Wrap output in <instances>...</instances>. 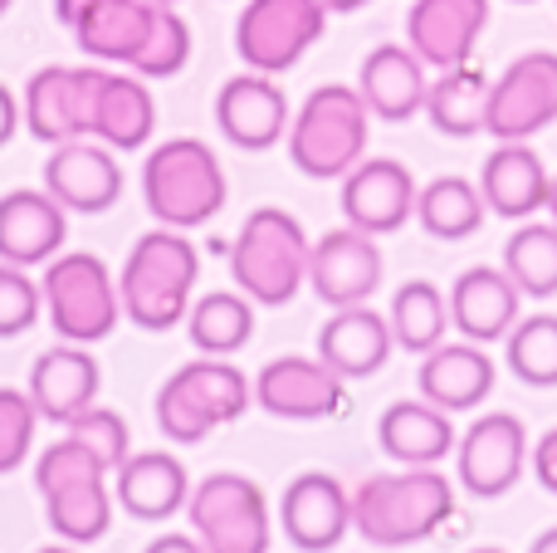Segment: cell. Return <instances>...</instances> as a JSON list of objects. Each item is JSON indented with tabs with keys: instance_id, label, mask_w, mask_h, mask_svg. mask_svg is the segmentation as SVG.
Listing matches in <instances>:
<instances>
[{
	"instance_id": "cell-51",
	"label": "cell",
	"mask_w": 557,
	"mask_h": 553,
	"mask_svg": "<svg viewBox=\"0 0 557 553\" xmlns=\"http://www.w3.org/2000/svg\"><path fill=\"white\" fill-rule=\"evenodd\" d=\"M152 5H176V0H152Z\"/></svg>"
},
{
	"instance_id": "cell-20",
	"label": "cell",
	"mask_w": 557,
	"mask_h": 553,
	"mask_svg": "<svg viewBox=\"0 0 557 553\" xmlns=\"http://www.w3.org/2000/svg\"><path fill=\"white\" fill-rule=\"evenodd\" d=\"M69 241V211L45 186H15L0 196V260L35 270L49 265Z\"/></svg>"
},
{
	"instance_id": "cell-50",
	"label": "cell",
	"mask_w": 557,
	"mask_h": 553,
	"mask_svg": "<svg viewBox=\"0 0 557 553\" xmlns=\"http://www.w3.org/2000/svg\"><path fill=\"white\" fill-rule=\"evenodd\" d=\"M10 5H15V0H0V15H5V10H10Z\"/></svg>"
},
{
	"instance_id": "cell-47",
	"label": "cell",
	"mask_w": 557,
	"mask_h": 553,
	"mask_svg": "<svg viewBox=\"0 0 557 553\" xmlns=\"http://www.w3.org/2000/svg\"><path fill=\"white\" fill-rule=\"evenodd\" d=\"M35 553H78V544H45V549H35Z\"/></svg>"
},
{
	"instance_id": "cell-34",
	"label": "cell",
	"mask_w": 557,
	"mask_h": 553,
	"mask_svg": "<svg viewBox=\"0 0 557 553\" xmlns=\"http://www.w3.org/2000/svg\"><path fill=\"white\" fill-rule=\"evenodd\" d=\"M386 323H392L396 348L425 358L431 348L445 343V329H450V294H441L431 280H406L401 290L392 294Z\"/></svg>"
},
{
	"instance_id": "cell-39",
	"label": "cell",
	"mask_w": 557,
	"mask_h": 553,
	"mask_svg": "<svg viewBox=\"0 0 557 553\" xmlns=\"http://www.w3.org/2000/svg\"><path fill=\"white\" fill-rule=\"evenodd\" d=\"M35 427H39V411L29 402V392L0 388V476H10V470H20L29 460Z\"/></svg>"
},
{
	"instance_id": "cell-26",
	"label": "cell",
	"mask_w": 557,
	"mask_h": 553,
	"mask_svg": "<svg viewBox=\"0 0 557 553\" xmlns=\"http://www.w3.org/2000/svg\"><path fill=\"white\" fill-rule=\"evenodd\" d=\"M416 388L425 402H435L441 411H474L494 392V358L484 353V343H441L421 358Z\"/></svg>"
},
{
	"instance_id": "cell-37",
	"label": "cell",
	"mask_w": 557,
	"mask_h": 553,
	"mask_svg": "<svg viewBox=\"0 0 557 553\" xmlns=\"http://www.w3.org/2000/svg\"><path fill=\"white\" fill-rule=\"evenodd\" d=\"M509 372L529 388H557V314H529L504 339Z\"/></svg>"
},
{
	"instance_id": "cell-11",
	"label": "cell",
	"mask_w": 557,
	"mask_h": 553,
	"mask_svg": "<svg viewBox=\"0 0 557 553\" xmlns=\"http://www.w3.org/2000/svg\"><path fill=\"white\" fill-rule=\"evenodd\" d=\"M98 84H103V69L84 64H45L29 74L25 98H20V113H25L29 137L59 147L74 143V137L94 133V103H98Z\"/></svg>"
},
{
	"instance_id": "cell-40",
	"label": "cell",
	"mask_w": 557,
	"mask_h": 553,
	"mask_svg": "<svg viewBox=\"0 0 557 553\" xmlns=\"http://www.w3.org/2000/svg\"><path fill=\"white\" fill-rule=\"evenodd\" d=\"M45 314V294L20 265L0 260V339H20L35 329V319Z\"/></svg>"
},
{
	"instance_id": "cell-4",
	"label": "cell",
	"mask_w": 557,
	"mask_h": 553,
	"mask_svg": "<svg viewBox=\"0 0 557 553\" xmlns=\"http://www.w3.org/2000/svg\"><path fill=\"white\" fill-rule=\"evenodd\" d=\"M308 255H313V245H308L298 216L284 206H260V211L245 216L240 235L231 245L235 290L250 294L264 309H284L308 284Z\"/></svg>"
},
{
	"instance_id": "cell-30",
	"label": "cell",
	"mask_w": 557,
	"mask_h": 553,
	"mask_svg": "<svg viewBox=\"0 0 557 553\" xmlns=\"http://www.w3.org/2000/svg\"><path fill=\"white\" fill-rule=\"evenodd\" d=\"M152 127H157V103L147 78L103 69L98 103H94V133L88 137H98L113 152H137V147L152 143Z\"/></svg>"
},
{
	"instance_id": "cell-25",
	"label": "cell",
	"mask_w": 557,
	"mask_h": 553,
	"mask_svg": "<svg viewBox=\"0 0 557 553\" xmlns=\"http://www.w3.org/2000/svg\"><path fill=\"white\" fill-rule=\"evenodd\" d=\"M548 167L533 152L529 143H499L490 157H484L480 172V192L484 206L504 221H533L539 211H548Z\"/></svg>"
},
{
	"instance_id": "cell-41",
	"label": "cell",
	"mask_w": 557,
	"mask_h": 553,
	"mask_svg": "<svg viewBox=\"0 0 557 553\" xmlns=\"http://www.w3.org/2000/svg\"><path fill=\"white\" fill-rule=\"evenodd\" d=\"M533 476H539V486L548 490V495H557V427L548 431V437L539 441V446H533Z\"/></svg>"
},
{
	"instance_id": "cell-8",
	"label": "cell",
	"mask_w": 557,
	"mask_h": 553,
	"mask_svg": "<svg viewBox=\"0 0 557 553\" xmlns=\"http://www.w3.org/2000/svg\"><path fill=\"white\" fill-rule=\"evenodd\" d=\"M186 509L206 553H270V500L250 476H206L186 495Z\"/></svg>"
},
{
	"instance_id": "cell-5",
	"label": "cell",
	"mask_w": 557,
	"mask_h": 553,
	"mask_svg": "<svg viewBox=\"0 0 557 553\" xmlns=\"http://www.w3.org/2000/svg\"><path fill=\"white\" fill-rule=\"evenodd\" d=\"M372 108L347 84H318L288 123V157L313 182H343L367 157Z\"/></svg>"
},
{
	"instance_id": "cell-3",
	"label": "cell",
	"mask_w": 557,
	"mask_h": 553,
	"mask_svg": "<svg viewBox=\"0 0 557 553\" xmlns=\"http://www.w3.org/2000/svg\"><path fill=\"white\" fill-rule=\"evenodd\" d=\"M225 167L201 137H172L143 162V201L166 231H196L225 211Z\"/></svg>"
},
{
	"instance_id": "cell-17",
	"label": "cell",
	"mask_w": 557,
	"mask_h": 553,
	"mask_svg": "<svg viewBox=\"0 0 557 553\" xmlns=\"http://www.w3.org/2000/svg\"><path fill=\"white\" fill-rule=\"evenodd\" d=\"M416 176L396 157H362L343 176V216L367 235H392L416 216Z\"/></svg>"
},
{
	"instance_id": "cell-44",
	"label": "cell",
	"mask_w": 557,
	"mask_h": 553,
	"mask_svg": "<svg viewBox=\"0 0 557 553\" xmlns=\"http://www.w3.org/2000/svg\"><path fill=\"white\" fill-rule=\"evenodd\" d=\"M98 0H54V15H59V25L64 29H74V20L84 15V10H94Z\"/></svg>"
},
{
	"instance_id": "cell-21",
	"label": "cell",
	"mask_w": 557,
	"mask_h": 553,
	"mask_svg": "<svg viewBox=\"0 0 557 553\" xmlns=\"http://www.w3.org/2000/svg\"><path fill=\"white\" fill-rule=\"evenodd\" d=\"M98 382H103V372H98V358L84 343H54L35 358L25 392L35 402L39 421L64 427V421H74L78 411H88L98 402Z\"/></svg>"
},
{
	"instance_id": "cell-29",
	"label": "cell",
	"mask_w": 557,
	"mask_h": 553,
	"mask_svg": "<svg viewBox=\"0 0 557 553\" xmlns=\"http://www.w3.org/2000/svg\"><path fill=\"white\" fill-rule=\"evenodd\" d=\"M376 441L392 460L401 466H441L455 451V421L450 411H441L435 402H392L376 421Z\"/></svg>"
},
{
	"instance_id": "cell-13",
	"label": "cell",
	"mask_w": 557,
	"mask_h": 553,
	"mask_svg": "<svg viewBox=\"0 0 557 553\" xmlns=\"http://www.w3.org/2000/svg\"><path fill=\"white\" fill-rule=\"evenodd\" d=\"M347 402V388L323 358H270L255 378V407L278 421H327Z\"/></svg>"
},
{
	"instance_id": "cell-33",
	"label": "cell",
	"mask_w": 557,
	"mask_h": 553,
	"mask_svg": "<svg viewBox=\"0 0 557 553\" xmlns=\"http://www.w3.org/2000/svg\"><path fill=\"white\" fill-rule=\"evenodd\" d=\"M186 333L206 358H231L255 339V299L240 290L201 294L186 314Z\"/></svg>"
},
{
	"instance_id": "cell-43",
	"label": "cell",
	"mask_w": 557,
	"mask_h": 553,
	"mask_svg": "<svg viewBox=\"0 0 557 553\" xmlns=\"http://www.w3.org/2000/svg\"><path fill=\"white\" fill-rule=\"evenodd\" d=\"M143 553H206V549H201V539H191V534H162V539H152Z\"/></svg>"
},
{
	"instance_id": "cell-46",
	"label": "cell",
	"mask_w": 557,
	"mask_h": 553,
	"mask_svg": "<svg viewBox=\"0 0 557 553\" xmlns=\"http://www.w3.org/2000/svg\"><path fill=\"white\" fill-rule=\"evenodd\" d=\"M529 553H557V525H553V529H543V534L529 544Z\"/></svg>"
},
{
	"instance_id": "cell-19",
	"label": "cell",
	"mask_w": 557,
	"mask_h": 553,
	"mask_svg": "<svg viewBox=\"0 0 557 553\" xmlns=\"http://www.w3.org/2000/svg\"><path fill=\"white\" fill-rule=\"evenodd\" d=\"M490 0H411L406 10V45L421 54L425 69H460L474 59Z\"/></svg>"
},
{
	"instance_id": "cell-12",
	"label": "cell",
	"mask_w": 557,
	"mask_h": 553,
	"mask_svg": "<svg viewBox=\"0 0 557 553\" xmlns=\"http://www.w3.org/2000/svg\"><path fill=\"white\" fill-rule=\"evenodd\" d=\"M529 460H533L529 431H523V421L513 411H490L455 441V470H460V486L474 500L509 495Z\"/></svg>"
},
{
	"instance_id": "cell-36",
	"label": "cell",
	"mask_w": 557,
	"mask_h": 553,
	"mask_svg": "<svg viewBox=\"0 0 557 553\" xmlns=\"http://www.w3.org/2000/svg\"><path fill=\"white\" fill-rule=\"evenodd\" d=\"M504 270L523 299L557 294V221H523L504 245Z\"/></svg>"
},
{
	"instance_id": "cell-15",
	"label": "cell",
	"mask_w": 557,
	"mask_h": 553,
	"mask_svg": "<svg viewBox=\"0 0 557 553\" xmlns=\"http://www.w3.org/2000/svg\"><path fill=\"white\" fill-rule=\"evenodd\" d=\"M45 192L69 216H98L123 196V167H117L113 147H103L98 137H74V143H59L49 152Z\"/></svg>"
},
{
	"instance_id": "cell-35",
	"label": "cell",
	"mask_w": 557,
	"mask_h": 553,
	"mask_svg": "<svg viewBox=\"0 0 557 553\" xmlns=\"http://www.w3.org/2000/svg\"><path fill=\"white\" fill-rule=\"evenodd\" d=\"M45 515L49 529L69 544H98L113 525V495H108V480H74V486H59L45 495Z\"/></svg>"
},
{
	"instance_id": "cell-23",
	"label": "cell",
	"mask_w": 557,
	"mask_h": 553,
	"mask_svg": "<svg viewBox=\"0 0 557 553\" xmlns=\"http://www.w3.org/2000/svg\"><path fill=\"white\" fill-rule=\"evenodd\" d=\"M357 94L382 123H406V118L425 113V94H431V74H425L421 54L411 45H376L357 69Z\"/></svg>"
},
{
	"instance_id": "cell-24",
	"label": "cell",
	"mask_w": 557,
	"mask_h": 553,
	"mask_svg": "<svg viewBox=\"0 0 557 553\" xmlns=\"http://www.w3.org/2000/svg\"><path fill=\"white\" fill-rule=\"evenodd\" d=\"M396 339L386 314L367 309V304H352V309H333V319L318 329V358L337 372L343 382L372 378V372L386 368Z\"/></svg>"
},
{
	"instance_id": "cell-52",
	"label": "cell",
	"mask_w": 557,
	"mask_h": 553,
	"mask_svg": "<svg viewBox=\"0 0 557 553\" xmlns=\"http://www.w3.org/2000/svg\"><path fill=\"white\" fill-rule=\"evenodd\" d=\"M519 5H533V0H519Z\"/></svg>"
},
{
	"instance_id": "cell-9",
	"label": "cell",
	"mask_w": 557,
	"mask_h": 553,
	"mask_svg": "<svg viewBox=\"0 0 557 553\" xmlns=\"http://www.w3.org/2000/svg\"><path fill=\"white\" fill-rule=\"evenodd\" d=\"M327 5L323 0H245L235 20V54L255 74H284L323 39Z\"/></svg>"
},
{
	"instance_id": "cell-7",
	"label": "cell",
	"mask_w": 557,
	"mask_h": 553,
	"mask_svg": "<svg viewBox=\"0 0 557 553\" xmlns=\"http://www.w3.org/2000/svg\"><path fill=\"white\" fill-rule=\"evenodd\" d=\"M39 294L59 343H103L123 319L117 280L94 250H59L39 274Z\"/></svg>"
},
{
	"instance_id": "cell-14",
	"label": "cell",
	"mask_w": 557,
	"mask_h": 553,
	"mask_svg": "<svg viewBox=\"0 0 557 553\" xmlns=\"http://www.w3.org/2000/svg\"><path fill=\"white\" fill-rule=\"evenodd\" d=\"M382 250H376V235L343 225V231H327L323 241H313L308 255V284L327 309H352L367 304L382 290Z\"/></svg>"
},
{
	"instance_id": "cell-27",
	"label": "cell",
	"mask_w": 557,
	"mask_h": 553,
	"mask_svg": "<svg viewBox=\"0 0 557 553\" xmlns=\"http://www.w3.org/2000/svg\"><path fill=\"white\" fill-rule=\"evenodd\" d=\"M157 15H162V5H152V0H98L94 10H84V15L74 20L69 35H74L78 49H84L88 59H98V64L133 69V59L143 54L147 35H152Z\"/></svg>"
},
{
	"instance_id": "cell-22",
	"label": "cell",
	"mask_w": 557,
	"mask_h": 553,
	"mask_svg": "<svg viewBox=\"0 0 557 553\" xmlns=\"http://www.w3.org/2000/svg\"><path fill=\"white\" fill-rule=\"evenodd\" d=\"M519 309H523V294L509 280V270L474 265V270H465L450 284V323L470 343H504L513 323L523 319Z\"/></svg>"
},
{
	"instance_id": "cell-38",
	"label": "cell",
	"mask_w": 557,
	"mask_h": 553,
	"mask_svg": "<svg viewBox=\"0 0 557 553\" xmlns=\"http://www.w3.org/2000/svg\"><path fill=\"white\" fill-rule=\"evenodd\" d=\"M186 59H191V25L176 15V5H162L143 54L133 59V74L137 78H172L186 69Z\"/></svg>"
},
{
	"instance_id": "cell-28",
	"label": "cell",
	"mask_w": 557,
	"mask_h": 553,
	"mask_svg": "<svg viewBox=\"0 0 557 553\" xmlns=\"http://www.w3.org/2000/svg\"><path fill=\"white\" fill-rule=\"evenodd\" d=\"M113 495L117 505L133 519H172L176 509H186V495H191V480H186V466L166 451H143V456H127L123 466L113 470Z\"/></svg>"
},
{
	"instance_id": "cell-48",
	"label": "cell",
	"mask_w": 557,
	"mask_h": 553,
	"mask_svg": "<svg viewBox=\"0 0 557 553\" xmlns=\"http://www.w3.org/2000/svg\"><path fill=\"white\" fill-rule=\"evenodd\" d=\"M548 216L557 221V176H553V186H548Z\"/></svg>"
},
{
	"instance_id": "cell-42",
	"label": "cell",
	"mask_w": 557,
	"mask_h": 553,
	"mask_svg": "<svg viewBox=\"0 0 557 553\" xmlns=\"http://www.w3.org/2000/svg\"><path fill=\"white\" fill-rule=\"evenodd\" d=\"M20 123H25V113H20V98L10 94L5 84H0V147H10V137H15Z\"/></svg>"
},
{
	"instance_id": "cell-18",
	"label": "cell",
	"mask_w": 557,
	"mask_h": 553,
	"mask_svg": "<svg viewBox=\"0 0 557 553\" xmlns=\"http://www.w3.org/2000/svg\"><path fill=\"white\" fill-rule=\"evenodd\" d=\"M288 98L270 74H235L215 94V127L240 152H270L278 137H288Z\"/></svg>"
},
{
	"instance_id": "cell-49",
	"label": "cell",
	"mask_w": 557,
	"mask_h": 553,
	"mask_svg": "<svg viewBox=\"0 0 557 553\" xmlns=\"http://www.w3.org/2000/svg\"><path fill=\"white\" fill-rule=\"evenodd\" d=\"M470 553H509V549H470Z\"/></svg>"
},
{
	"instance_id": "cell-32",
	"label": "cell",
	"mask_w": 557,
	"mask_h": 553,
	"mask_svg": "<svg viewBox=\"0 0 557 553\" xmlns=\"http://www.w3.org/2000/svg\"><path fill=\"white\" fill-rule=\"evenodd\" d=\"M484 192L470 176H435L416 192V221L435 241H470L484 225Z\"/></svg>"
},
{
	"instance_id": "cell-31",
	"label": "cell",
	"mask_w": 557,
	"mask_h": 553,
	"mask_svg": "<svg viewBox=\"0 0 557 553\" xmlns=\"http://www.w3.org/2000/svg\"><path fill=\"white\" fill-rule=\"evenodd\" d=\"M490 88H494V78L474 64L441 69V78H431V94H425V118H431V127L445 133V137L484 133V118H490Z\"/></svg>"
},
{
	"instance_id": "cell-16",
	"label": "cell",
	"mask_w": 557,
	"mask_h": 553,
	"mask_svg": "<svg viewBox=\"0 0 557 553\" xmlns=\"http://www.w3.org/2000/svg\"><path fill=\"white\" fill-rule=\"evenodd\" d=\"M278 525H284V539L294 549L327 553L352 529V495L327 470H304V476L288 480L284 500H278Z\"/></svg>"
},
{
	"instance_id": "cell-2",
	"label": "cell",
	"mask_w": 557,
	"mask_h": 553,
	"mask_svg": "<svg viewBox=\"0 0 557 553\" xmlns=\"http://www.w3.org/2000/svg\"><path fill=\"white\" fill-rule=\"evenodd\" d=\"M201 280V255L186 241V231H147L127 250L117 270V294H123V319H133L147 333H166L186 323L191 314V290Z\"/></svg>"
},
{
	"instance_id": "cell-45",
	"label": "cell",
	"mask_w": 557,
	"mask_h": 553,
	"mask_svg": "<svg viewBox=\"0 0 557 553\" xmlns=\"http://www.w3.org/2000/svg\"><path fill=\"white\" fill-rule=\"evenodd\" d=\"M323 5H327V15H352V10L372 5V0H323Z\"/></svg>"
},
{
	"instance_id": "cell-10",
	"label": "cell",
	"mask_w": 557,
	"mask_h": 553,
	"mask_svg": "<svg viewBox=\"0 0 557 553\" xmlns=\"http://www.w3.org/2000/svg\"><path fill=\"white\" fill-rule=\"evenodd\" d=\"M553 123H557V54L553 49H529L494 78L484 133L494 143H529L533 133H543Z\"/></svg>"
},
{
	"instance_id": "cell-6",
	"label": "cell",
	"mask_w": 557,
	"mask_h": 553,
	"mask_svg": "<svg viewBox=\"0 0 557 553\" xmlns=\"http://www.w3.org/2000/svg\"><path fill=\"white\" fill-rule=\"evenodd\" d=\"M250 402H255V382L231 358H206L201 353L196 362H182L162 382V392H157V427H162V437L196 446L215 427L240 421L250 411Z\"/></svg>"
},
{
	"instance_id": "cell-1",
	"label": "cell",
	"mask_w": 557,
	"mask_h": 553,
	"mask_svg": "<svg viewBox=\"0 0 557 553\" xmlns=\"http://www.w3.org/2000/svg\"><path fill=\"white\" fill-rule=\"evenodd\" d=\"M455 515V486L435 466H401L367 476L352 490V529L372 549H406L431 539Z\"/></svg>"
}]
</instances>
